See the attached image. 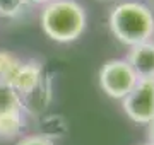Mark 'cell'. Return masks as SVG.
I'll return each mask as SVG.
<instances>
[{
  "label": "cell",
  "mask_w": 154,
  "mask_h": 145,
  "mask_svg": "<svg viewBox=\"0 0 154 145\" xmlns=\"http://www.w3.org/2000/svg\"><path fill=\"white\" fill-rule=\"evenodd\" d=\"M39 21L50 39L70 43L81 38L86 29V12L75 0H51L43 5Z\"/></svg>",
  "instance_id": "1"
},
{
  "label": "cell",
  "mask_w": 154,
  "mask_h": 145,
  "mask_svg": "<svg viewBox=\"0 0 154 145\" xmlns=\"http://www.w3.org/2000/svg\"><path fill=\"white\" fill-rule=\"evenodd\" d=\"M110 29L118 41L132 48L151 41L154 34V14L140 2H122L110 14Z\"/></svg>",
  "instance_id": "2"
},
{
  "label": "cell",
  "mask_w": 154,
  "mask_h": 145,
  "mask_svg": "<svg viewBox=\"0 0 154 145\" xmlns=\"http://www.w3.org/2000/svg\"><path fill=\"white\" fill-rule=\"evenodd\" d=\"M137 82L139 77L127 60H110L99 70V85L113 99H125Z\"/></svg>",
  "instance_id": "3"
},
{
  "label": "cell",
  "mask_w": 154,
  "mask_h": 145,
  "mask_svg": "<svg viewBox=\"0 0 154 145\" xmlns=\"http://www.w3.org/2000/svg\"><path fill=\"white\" fill-rule=\"evenodd\" d=\"M123 101V111L132 121L149 125L154 120V80H139Z\"/></svg>",
  "instance_id": "4"
},
{
  "label": "cell",
  "mask_w": 154,
  "mask_h": 145,
  "mask_svg": "<svg viewBox=\"0 0 154 145\" xmlns=\"http://www.w3.org/2000/svg\"><path fill=\"white\" fill-rule=\"evenodd\" d=\"M128 65L134 68L139 80H154V43L146 41L130 48Z\"/></svg>",
  "instance_id": "5"
},
{
  "label": "cell",
  "mask_w": 154,
  "mask_h": 145,
  "mask_svg": "<svg viewBox=\"0 0 154 145\" xmlns=\"http://www.w3.org/2000/svg\"><path fill=\"white\" fill-rule=\"evenodd\" d=\"M43 77H45L43 67L39 65L38 61L31 60V61H26V63L21 61L17 70L12 75L9 85H12L17 90V94L22 97V96H26L28 92H31L43 80Z\"/></svg>",
  "instance_id": "6"
},
{
  "label": "cell",
  "mask_w": 154,
  "mask_h": 145,
  "mask_svg": "<svg viewBox=\"0 0 154 145\" xmlns=\"http://www.w3.org/2000/svg\"><path fill=\"white\" fill-rule=\"evenodd\" d=\"M50 97H51V85H50V78L43 77V80L34 87L31 92L22 96V108H26L29 113L38 114L48 106Z\"/></svg>",
  "instance_id": "7"
},
{
  "label": "cell",
  "mask_w": 154,
  "mask_h": 145,
  "mask_svg": "<svg viewBox=\"0 0 154 145\" xmlns=\"http://www.w3.org/2000/svg\"><path fill=\"white\" fill-rule=\"evenodd\" d=\"M22 109V99L17 90L5 82H0V118L21 114Z\"/></svg>",
  "instance_id": "8"
},
{
  "label": "cell",
  "mask_w": 154,
  "mask_h": 145,
  "mask_svg": "<svg viewBox=\"0 0 154 145\" xmlns=\"http://www.w3.org/2000/svg\"><path fill=\"white\" fill-rule=\"evenodd\" d=\"M41 130H43V137L45 138H58V137H63L67 132V123L63 120V116H57V114H51V116L43 118L41 121Z\"/></svg>",
  "instance_id": "9"
},
{
  "label": "cell",
  "mask_w": 154,
  "mask_h": 145,
  "mask_svg": "<svg viewBox=\"0 0 154 145\" xmlns=\"http://www.w3.org/2000/svg\"><path fill=\"white\" fill-rule=\"evenodd\" d=\"M19 63H21L19 58H16L12 53L0 50V82L9 84L12 75H14V72L19 67Z\"/></svg>",
  "instance_id": "10"
},
{
  "label": "cell",
  "mask_w": 154,
  "mask_h": 145,
  "mask_svg": "<svg viewBox=\"0 0 154 145\" xmlns=\"http://www.w3.org/2000/svg\"><path fill=\"white\" fill-rule=\"evenodd\" d=\"M24 126V118L21 114H14V116H7V118H0V137L4 138H11L16 137Z\"/></svg>",
  "instance_id": "11"
},
{
  "label": "cell",
  "mask_w": 154,
  "mask_h": 145,
  "mask_svg": "<svg viewBox=\"0 0 154 145\" xmlns=\"http://www.w3.org/2000/svg\"><path fill=\"white\" fill-rule=\"evenodd\" d=\"M26 4V0H0V17H17Z\"/></svg>",
  "instance_id": "12"
},
{
  "label": "cell",
  "mask_w": 154,
  "mask_h": 145,
  "mask_svg": "<svg viewBox=\"0 0 154 145\" xmlns=\"http://www.w3.org/2000/svg\"><path fill=\"white\" fill-rule=\"evenodd\" d=\"M17 145H55V144H53V140L45 138L43 135H31V137L22 138Z\"/></svg>",
  "instance_id": "13"
},
{
  "label": "cell",
  "mask_w": 154,
  "mask_h": 145,
  "mask_svg": "<svg viewBox=\"0 0 154 145\" xmlns=\"http://www.w3.org/2000/svg\"><path fill=\"white\" fill-rule=\"evenodd\" d=\"M149 144L154 145V120L149 123Z\"/></svg>",
  "instance_id": "14"
},
{
  "label": "cell",
  "mask_w": 154,
  "mask_h": 145,
  "mask_svg": "<svg viewBox=\"0 0 154 145\" xmlns=\"http://www.w3.org/2000/svg\"><path fill=\"white\" fill-rule=\"evenodd\" d=\"M26 2H28V4H38V5H46L51 0H26Z\"/></svg>",
  "instance_id": "15"
},
{
  "label": "cell",
  "mask_w": 154,
  "mask_h": 145,
  "mask_svg": "<svg viewBox=\"0 0 154 145\" xmlns=\"http://www.w3.org/2000/svg\"><path fill=\"white\" fill-rule=\"evenodd\" d=\"M146 145H152V144H146Z\"/></svg>",
  "instance_id": "16"
}]
</instances>
